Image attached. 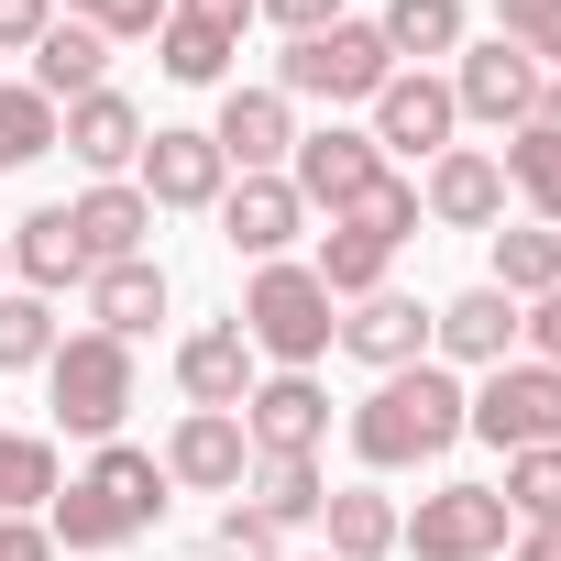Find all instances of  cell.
I'll use <instances>...</instances> for the list:
<instances>
[{"instance_id": "cell-1", "label": "cell", "mask_w": 561, "mask_h": 561, "mask_svg": "<svg viewBox=\"0 0 561 561\" xmlns=\"http://www.w3.org/2000/svg\"><path fill=\"white\" fill-rule=\"evenodd\" d=\"M462 375L451 364H397V375H375V397L353 408V462L364 473H408V462H440L451 440H462Z\"/></svg>"}, {"instance_id": "cell-2", "label": "cell", "mask_w": 561, "mask_h": 561, "mask_svg": "<svg viewBox=\"0 0 561 561\" xmlns=\"http://www.w3.org/2000/svg\"><path fill=\"white\" fill-rule=\"evenodd\" d=\"M165 462L154 451H133V440H100L89 451V473H67L56 484V506H45V528L67 539V550H122V539H144V528H165Z\"/></svg>"}, {"instance_id": "cell-3", "label": "cell", "mask_w": 561, "mask_h": 561, "mask_svg": "<svg viewBox=\"0 0 561 561\" xmlns=\"http://www.w3.org/2000/svg\"><path fill=\"white\" fill-rule=\"evenodd\" d=\"M242 342H253L275 375H309V364L342 342V298L320 287L309 264H253V287H242Z\"/></svg>"}, {"instance_id": "cell-4", "label": "cell", "mask_w": 561, "mask_h": 561, "mask_svg": "<svg viewBox=\"0 0 561 561\" xmlns=\"http://www.w3.org/2000/svg\"><path fill=\"white\" fill-rule=\"evenodd\" d=\"M408 242H419V187H408V176H375V187L320 231V264H309V275L353 309V298H375V287H386V264H397Z\"/></svg>"}, {"instance_id": "cell-5", "label": "cell", "mask_w": 561, "mask_h": 561, "mask_svg": "<svg viewBox=\"0 0 561 561\" xmlns=\"http://www.w3.org/2000/svg\"><path fill=\"white\" fill-rule=\"evenodd\" d=\"M45 397H56V430H78V440H122V419H133V342H111V331H67V342L45 353Z\"/></svg>"}, {"instance_id": "cell-6", "label": "cell", "mask_w": 561, "mask_h": 561, "mask_svg": "<svg viewBox=\"0 0 561 561\" xmlns=\"http://www.w3.org/2000/svg\"><path fill=\"white\" fill-rule=\"evenodd\" d=\"M386 78H397V56H386V34L353 23V12H342L331 34H298L287 56H275V89H287V100H331V111H353V100L375 111Z\"/></svg>"}, {"instance_id": "cell-7", "label": "cell", "mask_w": 561, "mask_h": 561, "mask_svg": "<svg viewBox=\"0 0 561 561\" xmlns=\"http://www.w3.org/2000/svg\"><path fill=\"white\" fill-rule=\"evenodd\" d=\"M462 430L495 440V451H550V440H561V364H539V353L517 364V353H506V364L462 397Z\"/></svg>"}, {"instance_id": "cell-8", "label": "cell", "mask_w": 561, "mask_h": 561, "mask_svg": "<svg viewBox=\"0 0 561 561\" xmlns=\"http://www.w3.org/2000/svg\"><path fill=\"white\" fill-rule=\"evenodd\" d=\"M506 539H517V517L495 484H440V495H419V517H397L408 561H495Z\"/></svg>"}, {"instance_id": "cell-9", "label": "cell", "mask_w": 561, "mask_h": 561, "mask_svg": "<svg viewBox=\"0 0 561 561\" xmlns=\"http://www.w3.org/2000/svg\"><path fill=\"white\" fill-rule=\"evenodd\" d=\"M242 440H253V462H320V440H331V386H320V375H253Z\"/></svg>"}, {"instance_id": "cell-10", "label": "cell", "mask_w": 561, "mask_h": 561, "mask_svg": "<svg viewBox=\"0 0 561 561\" xmlns=\"http://www.w3.org/2000/svg\"><path fill=\"white\" fill-rule=\"evenodd\" d=\"M539 89H550V67L517 56L506 34L495 45H462V67H451V111L462 122H495V133H528L539 122Z\"/></svg>"}, {"instance_id": "cell-11", "label": "cell", "mask_w": 561, "mask_h": 561, "mask_svg": "<svg viewBox=\"0 0 561 561\" xmlns=\"http://www.w3.org/2000/svg\"><path fill=\"white\" fill-rule=\"evenodd\" d=\"M242 23H253V0H165V34H154L165 78L176 89H220L231 56H242Z\"/></svg>"}, {"instance_id": "cell-12", "label": "cell", "mask_w": 561, "mask_h": 561, "mask_svg": "<svg viewBox=\"0 0 561 561\" xmlns=\"http://www.w3.org/2000/svg\"><path fill=\"white\" fill-rule=\"evenodd\" d=\"M375 176H397V165H386L375 133H353V122H320V133H298V154H287V187H298L309 209H331V220H342Z\"/></svg>"}, {"instance_id": "cell-13", "label": "cell", "mask_w": 561, "mask_h": 561, "mask_svg": "<svg viewBox=\"0 0 561 561\" xmlns=\"http://www.w3.org/2000/svg\"><path fill=\"white\" fill-rule=\"evenodd\" d=\"M133 165H144L133 187H144L154 209H220V187H231V165H220V144H209L198 122H154Z\"/></svg>"}, {"instance_id": "cell-14", "label": "cell", "mask_w": 561, "mask_h": 561, "mask_svg": "<svg viewBox=\"0 0 561 561\" xmlns=\"http://www.w3.org/2000/svg\"><path fill=\"white\" fill-rule=\"evenodd\" d=\"M209 144H220L231 176H287V154H298V100H287V89H220Z\"/></svg>"}, {"instance_id": "cell-15", "label": "cell", "mask_w": 561, "mask_h": 561, "mask_svg": "<svg viewBox=\"0 0 561 561\" xmlns=\"http://www.w3.org/2000/svg\"><path fill=\"white\" fill-rule=\"evenodd\" d=\"M242 473H253L242 408H187V419L165 430V484H187V495H242Z\"/></svg>"}, {"instance_id": "cell-16", "label": "cell", "mask_w": 561, "mask_h": 561, "mask_svg": "<svg viewBox=\"0 0 561 561\" xmlns=\"http://www.w3.org/2000/svg\"><path fill=\"white\" fill-rule=\"evenodd\" d=\"M451 133H462V111H451V78H430V67H397V78L375 89V154H451Z\"/></svg>"}, {"instance_id": "cell-17", "label": "cell", "mask_w": 561, "mask_h": 561, "mask_svg": "<svg viewBox=\"0 0 561 561\" xmlns=\"http://www.w3.org/2000/svg\"><path fill=\"white\" fill-rule=\"evenodd\" d=\"M419 220H440V231H495V220H506V165H495L484 144L430 154V176H419Z\"/></svg>"}, {"instance_id": "cell-18", "label": "cell", "mask_w": 561, "mask_h": 561, "mask_svg": "<svg viewBox=\"0 0 561 561\" xmlns=\"http://www.w3.org/2000/svg\"><path fill=\"white\" fill-rule=\"evenodd\" d=\"M517 331H528V309H517L506 287H462V298L430 309V353H440V364H473V375H495V364L517 353Z\"/></svg>"}, {"instance_id": "cell-19", "label": "cell", "mask_w": 561, "mask_h": 561, "mask_svg": "<svg viewBox=\"0 0 561 561\" xmlns=\"http://www.w3.org/2000/svg\"><path fill=\"white\" fill-rule=\"evenodd\" d=\"M298 231H309V198H298L287 176H231V187H220V242H231V253L287 264Z\"/></svg>"}, {"instance_id": "cell-20", "label": "cell", "mask_w": 561, "mask_h": 561, "mask_svg": "<svg viewBox=\"0 0 561 561\" xmlns=\"http://www.w3.org/2000/svg\"><path fill=\"white\" fill-rule=\"evenodd\" d=\"M342 353H353V364H375V375L430 364V309H419L408 287H375V298H353V309H342Z\"/></svg>"}, {"instance_id": "cell-21", "label": "cell", "mask_w": 561, "mask_h": 561, "mask_svg": "<svg viewBox=\"0 0 561 561\" xmlns=\"http://www.w3.org/2000/svg\"><path fill=\"white\" fill-rule=\"evenodd\" d=\"M67 220H78V253H89V275H100V264H133V253L154 242V198H144L133 176H100L89 198H67Z\"/></svg>"}, {"instance_id": "cell-22", "label": "cell", "mask_w": 561, "mask_h": 561, "mask_svg": "<svg viewBox=\"0 0 561 561\" xmlns=\"http://www.w3.org/2000/svg\"><path fill=\"white\" fill-rule=\"evenodd\" d=\"M56 144H67L89 176H122V165L144 154V111H133L122 89H89V100H67V111H56Z\"/></svg>"}, {"instance_id": "cell-23", "label": "cell", "mask_w": 561, "mask_h": 561, "mask_svg": "<svg viewBox=\"0 0 561 561\" xmlns=\"http://www.w3.org/2000/svg\"><path fill=\"white\" fill-rule=\"evenodd\" d=\"M176 386H187V408H242V397H253V342H242V320L187 331V342H176Z\"/></svg>"}, {"instance_id": "cell-24", "label": "cell", "mask_w": 561, "mask_h": 561, "mask_svg": "<svg viewBox=\"0 0 561 561\" xmlns=\"http://www.w3.org/2000/svg\"><path fill=\"white\" fill-rule=\"evenodd\" d=\"M154 320H165V264H154V253H133V264H100V275H89V331L144 342Z\"/></svg>"}, {"instance_id": "cell-25", "label": "cell", "mask_w": 561, "mask_h": 561, "mask_svg": "<svg viewBox=\"0 0 561 561\" xmlns=\"http://www.w3.org/2000/svg\"><path fill=\"white\" fill-rule=\"evenodd\" d=\"M12 264H23V287H34V298H56V287H89V253H78V220H67V198L12 220Z\"/></svg>"}, {"instance_id": "cell-26", "label": "cell", "mask_w": 561, "mask_h": 561, "mask_svg": "<svg viewBox=\"0 0 561 561\" xmlns=\"http://www.w3.org/2000/svg\"><path fill=\"white\" fill-rule=\"evenodd\" d=\"M34 89L67 111V100H89V89H111V45L89 34V23H45V45H34Z\"/></svg>"}, {"instance_id": "cell-27", "label": "cell", "mask_w": 561, "mask_h": 561, "mask_svg": "<svg viewBox=\"0 0 561 561\" xmlns=\"http://www.w3.org/2000/svg\"><path fill=\"white\" fill-rule=\"evenodd\" d=\"M320 528H331V561H386V550H397V495H375V484H331Z\"/></svg>"}, {"instance_id": "cell-28", "label": "cell", "mask_w": 561, "mask_h": 561, "mask_svg": "<svg viewBox=\"0 0 561 561\" xmlns=\"http://www.w3.org/2000/svg\"><path fill=\"white\" fill-rule=\"evenodd\" d=\"M484 242H495V275H484V287H506L517 309L561 287V231H550V220H517V231H484Z\"/></svg>"}, {"instance_id": "cell-29", "label": "cell", "mask_w": 561, "mask_h": 561, "mask_svg": "<svg viewBox=\"0 0 561 561\" xmlns=\"http://www.w3.org/2000/svg\"><path fill=\"white\" fill-rule=\"evenodd\" d=\"M56 440L45 430H0V517H45L56 506Z\"/></svg>"}, {"instance_id": "cell-30", "label": "cell", "mask_w": 561, "mask_h": 561, "mask_svg": "<svg viewBox=\"0 0 561 561\" xmlns=\"http://www.w3.org/2000/svg\"><path fill=\"white\" fill-rule=\"evenodd\" d=\"M375 34H386V56L408 67H430V56H462V0H386L375 12Z\"/></svg>"}, {"instance_id": "cell-31", "label": "cell", "mask_w": 561, "mask_h": 561, "mask_svg": "<svg viewBox=\"0 0 561 561\" xmlns=\"http://www.w3.org/2000/svg\"><path fill=\"white\" fill-rule=\"evenodd\" d=\"M495 165H506V187L528 198V220H550V231H561V133H550V122H528V133H506V154H495Z\"/></svg>"}, {"instance_id": "cell-32", "label": "cell", "mask_w": 561, "mask_h": 561, "mask_svg": "<svg viewBox=\"0 0 561 561\" xmlns=\"http://www.w3.org/2000/svg\"><path fill=\"white\" fill-rule=\"evenodd\" d=\"M242 495H253V517H264V528H309V517L331 506L320 462H253V473H242Z\"/></svg>"}, {"instance_id": "cell-33", "label": "cell", "mask_w": 561, "mask_h": 561, "mask_svg": "<svg viewBox=\"0 0 561 561\" xmlns=\"http://www.w3.org/2000/svg\"><path fill=\"white\" fill-rule=\"evenodd\" d=\"M45 154H56V100L23 78V89H0V176H23Z\"/></svg>"}, {"instance_id": "cell-34", "label": "cell", "mask_w": 561, "mask_h": 561, "mask_svg": "<svg viewBox=\"0 0 561 561\" xmlns=\"http://www.w3.org/2000/svg\"><path fill=\"white\" fill-rule=\"evenodd\" d=\"M495 495H506L517 528H561V440L550 451H506V484Z\"/></svg>"}, {"instance_id": "cell-35", "label": "cell", "mask_w": 561, "mask_h": 561, "mask_svg": "<svg viewBox=\"0 0 561 561\" xmlns=\"http://www.w3.org/2000/svg\"><path fill=\"white\" fill-rule=\"evenodd\" d=\"M56 342H67V331H56V309H45L34 287H12V298H0V375H34Z\"/></svg>"}, {"instance_id": "cell-36", "label": "cell", "mask_w": 561, "mask_h": 561, "mask_svg": "<svg viewBox=\"0 0 561 561\" xmlns=\"http://www.w3.org/2000/svg\"><path fill=\"white\" fill-rule=\"evenodd\" d=\"M495 34H506L517 56H539V67L561 78V0H495Z\"/></svg>"}, {"instance_id": "cell-37", "label": "cell", "mask_w": 561, "mask_h": 561, "mask_svg": "<svg viewBox=\"0 0 561 561\" xmlns=\"http://www.w3.org/2000/svg\"><path fill=\"white\" fill-rule=\"evenodd\" d=\"M67 23H89L100 45H144L165 34V0H67Z\"/></svg>"}, {"instance_id": "cell-38", "label": "cell", "mask_w": 561, "mask_h": 561, "mask_svg": "<svg viewBox=\"0 0 561 561\" xmlns=\"http://www.w3.org/2000/svg\"><path fill=\"white\" fill-rule=\"evenodd\" d=\"M275 539H287V528H264L253 506H220V528H209V561H287Z\"/></svg>"}, {"instance_id": "cell-39", "label": "cell", "mask_w": 561, "mask_h": 561, "mask_svg": "<svg viewBox=\"0 0 561 561\" xmlns=\"http://www.w3.org/2000/svg\"><path fill=\"white\" fill-rule=\"evenodd\" d=\"M253 12H264L275 34H287V45H298V34H331V23H342V0H253Z\"/></svg>"}, {"instance_id": "cell-40", "label": "cell", "mask_w": 561, "mask_h": 561, "mask_svg": "<svg viewBox=\"0 0 561 561\" xmlns=\"http://www.w3.org/2000/svg\"><path fill=\"white\" fill-rule=\"evenodd\" d=\"M45 23H56V0H0V56H34Z\"/></svg>"}, {"instance_id": "cell-41", "label": "cell", "mask_w": 561, "mask_h": 561, "mask_svg": "<svg viewBox=\"0 0 561 561\" xmlns=\"http://www.w3.org/2000/svg\"><path fill=\"white\" fill-rule=\"evenodd\" d=\"M0 561H56V528L45 517H0Z\"/></svg>"}, {"instance_id": "cell-42", "label": "cell", "mask_w": 561, "mask_h": 561, "mask_svg": "<svg viewBox=\"0 0 561 561\" xmlns=\"http://www.w3.org/2000/svg\"><path fill=\"white\" fill-rule=\"evenodd\" d=\"M528 342H539V364H561V287L528 298Z\"/></svg>"}, {"instance_id": "cell-43", "label": "cell", "mask_w": 561, "mask_h": 561, "mask_svg": "<svg viewBox=\"0 0 561 561\" xmlns=\"http://www.w3.org/2000/svg\"><path fill=\"white\" fill-rule=\"evenodd\" d=\"M506 561H561V528H517V539H506Z\"/></svg>"}, {"instance_id": "cell-44", "label": "cell", "mask_w": 561, "mask_h": 561, "mask_svg": "<svg viewBox=\"0 0 561 561\" xmlns=\"http://www.w3.org/2000/svg\"><path fill=\"white\" fill-rule=\"evenodd\" d=\"M539 122H550V133H561V78H550V89H539Z\"/></svg>"}, {"instance_id": "cell-45", "label": "cell", "mask_w": 561, "mask_h": 561, "mask_svg": "<svg viewBox=\"0 0 561 561\" xmlns=\"http://www.w3.org/2000/svg\"><path fill=\"white\" fill-rule=\"evenodd\" d=\"M0 275H12V231H0Z\"/></svg>"}, {"instance_id": "cell-46", "label": "cell", "mask_w": 561, "mask_h": 561, "mask_svg": "<svg viewBox=\"0 0 561 561\" xmlns=\"http://www.w3.org/2000/svg\"><path fill=\"white\" fill-rule=\"evenodd\" d=\"M287 561H331V550H287Z\"/></svg>"}]
</instances>
